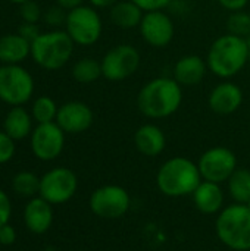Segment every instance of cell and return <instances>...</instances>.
Returning a JSON list of instances; mask_svg holds the SVG:
<instances>
[{"instance_id": "9a60e30c", "label": "cell", "mask_w": 250, "mask_h": 251, "mask_svg": "<svg viewBox=\"0 0 250 251\" xmlns=\"http://www.w3.org/2000/svg\"><path fill=\"white\" fill-rule=\"evenodd\" d=\"M242 104H243V90L237 84L228 79H224V82L215 85L208 96L209 109L221 116H227L237 112L242 107Z\"/></svg>"}, {"instance_id": "30bf717a", "label": "cell", "mask_w": 250, "mask_h": 251, "mask_svg": "<svg viewBox=\"0 0 250 251\" xmlns=\"http://www.w3.org/2000/svg\"><path fill=\"white\" fill-rule=\"evenodd\" d=\"M197 166L202 179L215 184H222L228 181L233 172L239 168L237 156L234 154V151L222 146L211 147L205 153H202Z\"/></svg>"}, {"instance_id": "7c38bea8", "label": "cell", "mask_w": 250, "mask_h": 251, "mask_svg": "<svg viewBox=\"0 0 250 251\" xmlns=\"http://www.w3.org/2000/svg\"><path fill=\"white\" fill-rule=\"evenodd\" d=\"M31 150L43 162L55 160L65 147V132L56 122L37 124L31 132Z\"/></svg>"}, {"instance_id": "d6986e66", "label": "cell", "mask_w": 250, "mask_h": 251, "mask_svg": "<svg viewBox=\"0 0 250 251\" xmlns=\"http://www.w3.org/2000/svg\"><path fill=\"white\" fill-rule=\"evenodd\" d=\"M192 196L196 209L203 215H214L222 210L224 191L221 188V184L202 181Z\"/></svg>"}, {"instance_id": "8d00e7d4", "label": "cell", "mask_w": 250, "mask_h": 251, "mask_svg": "<svg viewBox=\"0 0 250 251\" xmlns=\"http://www.w3.org/2000/svg\"><path fill=\"white\" fill-rule=\"evenodd\" d=\"M88 1L96 9H108V7H112L115 3H118L119 0H88Z\"/></svg>"}, {"instance_id": "9c48e42d", "label": "cell", "mask_w": 250, "mask_h": 251, "mask_svg": "<svg viewBox=\"0 0 250 251\" xmlns=\"http://www.w3.org/2000/svg\"><path fill=\"white\" fill-rule=\"evenodd\" d=\"M88 206L97 218L119 219L130 210L131 197L119 185H102L91 193Z\"/></svg>"}, {"instance_id": "52a82bcc", "label": "cell", "mask_w": 250, "mask_h": 251, "mask_svg": "<svg viewBox=\"0 0 250 251\" xmlns=\"http://www.w3.org/2000/svg\"><path fill=\"white\" fill-rule=\"evenodd\" d=\"M34 78L21 65L0 66V101L7 106H24L34 94Z\"/></svg>"}, {"instance_id": "277c9868", "label": "cell", "mask_w": 250, "mask_h": 251, "mask_svg": "<svg viewBox=\"0 0 250 251\" xmlns=\"http://www.w3.org/2000/svg\"><path fill=\"white\" fill-rule=\"evenodd\" d=\"M74 47L75 43L65 29L46 31L31 43V59L46 71H57L71 60Z\"/></svg>"}, {"instance_id": "4fadbf2b", "label": "cell", "mask_w": 250, "mask_h": 251, "mask_svg": "<svg viewBox=\"0 0 250 251\" xmlns=\"http://www.w3.org/2000/svg\"><path fill=\"white\" fill-rule=\"evenodd\" d=\"M139 31L146 44L155 49H164L172 41L175 25L165 10H152L144 12Z\"/></svg>"}, {"instance_id": "d590c367", "label": "cell", "mask_w": 250, "mask_h": 251, "mask_svg": "<svg viewBox=\"0 0 250 251\" xmlns=\"http://www.w3.org/2000/svg\"><path fill=\"white\" fill-rule=\"evenodd\" d=\"M56 4H59L65 10H71V9H75L78 6L84 4V0H56Z\"/></svg>"}, {"instance_id": "603a6c76", "label": "cell", "mask_w": 250, "mask_h": 251, "mask_svg": "<svg viewBox=\"0 0 250 251\" xmlns=\"http://www.w3.org/2000/svg\"><path fill=\"white\" fill-rule=\"evenodd\" d=\"M228 193L236 203L246 204L250 200V171L237 168L228 178Z\"/></svg>"}, {"instance_id": "4dcf8cb0", "label": "cell", "mask_w": 250, "mask_h": 251, "mask_svg": "<svg viewBox=\"0 0 250 251\" xmlns=\"http://www.w3.org/2000/svg\"><path fill=\"white\" fill-rule=\"evenodd\" d=\"M131 1H134L144 12H152V10H165L172 0H131Z\"/></svg>"}, {"instance_id": "4316f807", "label": "cell", "mask_w": 250, "mask_h": 251, "mask_svg": "<svg viewBox=\"0 0 250 251\" xmlns=\"http://www.w3.org/2000/svg\"><path fill=\"white\" fill-rule=\"evenodd\" d=\"M227 31L228 34L248 38L250 35V13L245 10L231 12L227 19Z\"/></svg>"}, {"instance_id": "e575fe53", "label": "cell", "mask_w": 250, "mask_h": 251, "mask_svg": "<svg viewBox=\"0 0 250 251\" xmlns=\"http://www.w3.org/2000/svg\"><path fill=\"white\" fill-rule=\"evenodd\" d=\"M225 10L230 12H237V10H245L248 6L249 0H217Z\"/></svg>"}, {"instance_id": "1f68e13d", "label": "cell", "mask_w": 250, "mask_h": 251, "mask_svg": "<svg viewBox=\"0 0 250 251\" xmlns=\"http://www.w3.org/2000/svg\"><path fill=\"white\" fill-rule=\"evenodd\" d=\"M18 34H19L21 37H24L27 41L32 43V41H34V40L41 34V31H40V28H38V25H37V24L22 22V24L18 26Z\"/></svg>"}, {"instance_id": "8fae6325", "label": "cell", "mask_w": 250, "mask_h": 251, "mask_svg": "<svg viewBox=\"0 0 250 251\" xmlns=\"http://www.w3.org/2000/svg\"><path fill=\"white\" fill-rule=\"evenodd\" d=\"M40 197L50 204L69 201L78 188L77 175L68 168H53L40 178Z\"/></svg>"}, {"instance_id": "6da1fadb", "label": "cell", "mask_w": 250, "mask_h": 251, "mask_svg": "<svg viewBox=\"0 0 250 251\" xmlns=\"http://www.w3.org/2000/svg\"><path fill=\"white\" fill-rule=\"evenodd\" d=\"M183 103V87L172 76L149 79L137 93V109L149 119L172 116Z\"/></svg>"}, {"instance_id": "7402d4cb", "label": "cell", "mask_w": 250, "mask_h": 251, "mask_svg": "<svg viewBox=\"0 0 250 251\" xmlns=\"http://www.w3.org/2000/svg\"><path fill=\"white\" fill-rule=\"evenodd\" d=\"M144 10L131 0H119L109 7V18L112 24L121 29L139 28L143 19Z\"/></svg>"}, {"instance_id": "d4e9b609", "label": "cell", "mask_w": 250, "mask_h": 251, "mask_svg": "<svg viewBox=\"0 0 250 251\" xmlns=\"http://www.w3.org/2000/svg\"><path fill=\"white\" fill-rule=\"evenodd\" d=\"M57 110H59V106L52 97L40 96L32 101L31 116L37 124H49V122L56 121Z\"/></svg>"}, {"instance_id": "ffe728a7", "label": "cell", "mask_w": 250, "mask_h": 251, "mask_svg": "<svg viewBox=\"0 0 250 251\" xmlns=\"http://www.w3.org/2000/svg\"><path fill=\"white\" fill-rule=\"evenodd\" d=\"M31 56V43L18 32L4 34L0 37V63L21 65Z\"/></svg>"}, {"instance_id": "ac0fdd59", "label": "cell", "mask_w": 250, "mask_h": 251, "mask_svg": "<svg viewBox=\"0 0 250 251\" xmlns=\"http://www.w3.org/2000/svg\"><path fill=\"white\" fill-rule=\"evenodd\" d=\"M134 144L139 153L147 157L159 156L167 147L165 132L155 124H144L134 134Z\"/></svg>"}, {"instance_id": "2e32d148", "label": "cell", "mask_w": 250, "mask_h": 251, "mask_svg": "<svg viewBox=\"0 0 250 251\" xmlns=\"http://www.w3.org/2000/svg\"><path fill=\"white\" fill-rule=\"evenodd\" d=\"M208 71L206 59L199 54H184L175 62L172 78L181 87H196L205 79Z\"/></svg>"}, {"instance_id": "83f0119b", "label": "cell", "mask_w": 250, "mask_h": 251, "mask_svg": "<svg viewBox=\"0 0 250 251\" xmlns=\"http://www.w3.org/2000/svg\"><path fill=\"white\" fill-rule=\"evenodd\" d=\"M43 10L40 4L35 0H27L19 4V16L22 22H31V24H38L40 19H43Z\"/></svg>"}, {"instance_id": "e0dca14e", "label": "cell", "mask_w": 250, "mask_h": 251, "mask_svg": "<svg viewBox=\"0 0 250 251\" xmlns=\"http://www.w3.org/2000/svg\"><path fill=\"white\" fill-rule=\"evenodd\" d=\"M53 204L46 201L41 197L31 199L24 210L25 226L32 234H44L50 229L53 224Z\"/></svg>"}, {"instance_id": "ba28073f", "label": "cell", "mask_w": 250, "mask_h": 251, "mask_svg": "<svg viewBox=\"0 0 250 251\" xmlns=\"http://www.w3.org/2000/svg\"><path fill=\"white\" fill-rule=\"evenodd\" d=\"M102 75L108 81L119 82L133 76L141 63L140 51L128 43H121L109 49L102 60Z\"/></svg>"}, {"instance_id": "484cf974", "label": "cell", "mask_w": 250, "mask_h": 251, "mask_svg": "<svg viewBox=\"0 0 250 251\" xmlns=\"http://www.w3.org/2000/svg\"><path fill=\"white\" fill-rule=\"evenodd\" d=\"M40 178L28 171L18 172L12 179V188L16 194L28 199H34L40 194Z\"/></svg>"}, {"instance_id": "f1b7e54d", "label": "cell", "mask_w": 250, "mask_h": 251, "mask_svg": "<svg viewBox=\"0 0 250 251\" xmlns=\"http://www.w3.org/2000/svg\"><path fill=\"white\" fill-rule=\"evenodd\" d=\"M66 15H68V10H65L63 7H60L59 4L56 6H50L49 9L44 10L43 13V19L47 25L53 26L55 29H57L59 26L65 25L66 22Z\"/></svg>"}, {"instance_id": "5bb4252c", "label": "cell", "mask_w": 250, "mask_h": 251, "mask_svg": "<svg viewBox=\"0 0 250 251\" xmlns=\"http://www.w3.org/2000/svg\"><path fill=\"white\" fill-rule=\"evenodd\" d=\"M55 122L63 129L65 134H81L93 125L94 113L87 103L71 100L59 106Z\"/></svg>"}, {"instance_id": "60d3db41", "label": "cell", "mask_w": 250, "mask_h": 251, "mask_svg": "<svg viewBox=\"0 0 250 251\" xmlns=\"http://www.w3.org/2000/svg\"><path fill=\"white\" fill-rule=\"evenodd\" d=\"M249 65H250V50H249Z\"/></svg>"}, {"instance_id": "7a4b0ae2", "label": "cell", "mask_w": 250, "mask_h": 251, "mask_svg": "<svg viewBox=\"0 0 250 251\" xmlns=\"http://www.w3.org/2000/svg\"><path fill=\"white\" fill-rule=\"evenodd\" d=\"M249 50L250 43L248 38L228 32L218 37L214 40L206 54L209 72L221 79H231L249 63Z\"/></svg>"}, {"instance_id": "74e56055", "label": "cell", "mask_w": 250, "mask_h": 251, "mask_svg": "<svg viewBox=\"0 0 250 251\" xmlns=\"http://www.w3.org/2000/svg\"><path fill=\"white\" fill-rule=\"evenodd\" d=\"M7 1H10V3H15V4H21V3H24V1H27V0H7Z\"/></svg>"}, {"instance_id": "8992f818", "label": "cell", "mask_w": 250, "mask_h": 251, "mask_svg": "<svg viewBox=\"0 0 250 251\" xmlns=\"http://www.w3.org/2000/svg\"><path fill=\"white\" fill-rule=\"evenodd\" d=\"M65 31L71 40L83 47L96 44L103 32V21L96 7L91 4H81L75 9L68 10Z\"/></svg>"}, {"instance_id": "836d02e7", "label": "cell", "mask_w": 250, "mask_h": 251, "mask_svg": "<svg viewBox=\"0 0 250 251\" xmlns=\"http://www.w3.org/2000/svg\"><path fill=\"white\" fill-rule=\"evenodd\" d=\"M16 241V231L12 225L6 224L0 226V244L1 246H12Z\"/></svg>"}, {"instance_id": "d6a6232c", "label": "cell", "mask_w": 250, "mask_h": 251, "mask_svg": "<svg viewBox=\"0 0 250 251\" xmlns=\"http://www.w3.org/2000/svg\"><path fill=\"white\" fill-rule=\"evenodd\" d=\"M12 215V206H10V200L7 197V194L0 190V226L9 224Z\"/></svg>"}, {"instance_id": "f546056e", "label": "cell", "mask_w": 250, "mask_h": 251, "mask_svg": "<svg viewBox=\"0 0 250 251\" xmlns=\"http://www.w3.org/2000/svg\"><path fill=\"white\" fill-rule=\"evenodd\" d=\"M15 156V140L4 131H0V165L7 163Z\"/></svg>"}, {"instance_id": "ab89813d", "label": "cell", "mask_w": 250, "mask_h": 251, "mask_svg": "<svg viewBox=\"0 0 250 251\" xmlns=\"http://www.w3.org/2000/svg\"><path fill=\"white\" fill-rule=\"evenodd\" d=\"M183 1H186V3H187V1H196V0H183Z\"/></svg>"}, {"instance_id": "3957f363", "label": "cell", "mask_w": 250, "mask_h": 251, "mask_svg": "<svg viewBox=\"0 0 250 251\" xmlns=\"http://www.w3.org/2000/svg\"><path fill=\"white\" fill-rule=\"evenodd\" d=\"M197 163L187 157H171L159 168L156 174V185L167 197H186L194 193L202 182Z\"/></svg>"}, {"instance_id": "cb8c5ba5", "label": "cell", "mask_w": 250, "mask_h": 251, "mask_svg": "<svg viewBox=\"0 0 250 251\" xmlns=\"http://www.w3.org/2000/svg\"><path fill=\"white\" fill-rule=\"evenodd\" d=\"M102 75V63L93 57H81L72 66V78L80 84H93Z\"/></svg>"}, {"instance_id": "f35d334b", "label": "cell", "mask_w": 250, "mask_h": 251, "mask_svg": "<svg viewBox=\"0 0 250 251\" xmlns=\"http://www.w3.org/2000/svg\"><path fill=\"white\" fill-rule=\"evenodd\" d=\"M246 206H248V207H249V209H250V200H249V201H248V203H246Z\"/></svg>"}, {"instance_id": "5b68a950", "label": "cell", "mask_w": 250, "mask_h": 251, "mask_svg": "<svg viewBox=\"0 0 250 251\" xmlns=\"http://www.w3.org/2000/svg\"><path fill=\"white\" fill-rule=\"evenodd\" d=\"M220 241L234 251L250 250V209L246 204L234 203L224 207L215 222Z\"/></svg>"}, {"instance_id": "44dd1931", "label": "cell", "mask_w": 250, "mask_h": 251, "mask_svg": "<svg viewBox=\"0 0 250 251\" xmlns=\"http://www.w3.org/2000/svg\"><path fill=\"white\" fill-rule=\"evenodd\" d=\"M32 116L24 106H13L3 119V131L15 141L24 140L32 132Z\"/></svg>"}]
</instances>
